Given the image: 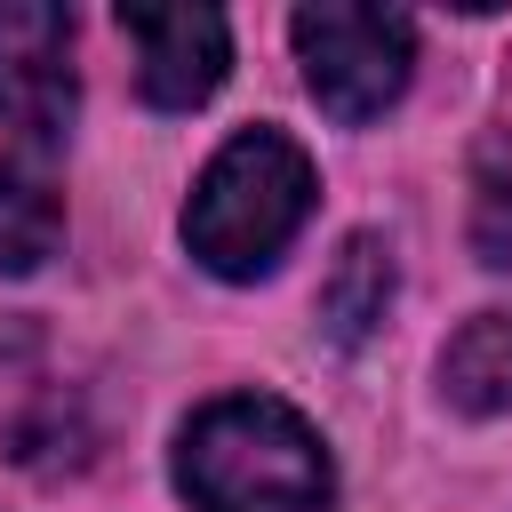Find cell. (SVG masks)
I'll use <instances>...</instances> for the list:
<instances>
[{
	"label": "cell",
	"instance_id": "2",
	"mask_svg": "<svg viewBox=\"0 0 512 512\" xmlns=\"http://www.w3.org/2000/svg\"><path fill=\"white\" fill-rule=\"evenodd\" d=\"M312 216V160L280 128H240L192 184L184 208V248L216 280H256L280 264V248Z\"/></svg>",
	"mask_w": 512,
	"mask_h": 512
},
{
	"label": "cell",
	"instance_id": "5",
	"mask_svg": "<svg viewBox=\"0 0 512 512\" xmlns=\"http://www.w3.org/2000/svg\"><path fill=\"white\" fill-rule=\"evenodd\" d=\"M120 32L136 48V80L160 112H192L232 72V32L216 8H120Z\"/></svg>",
	"mask_w": 512,
	"mask_h": 512
},
{
	"label": "cell",
	"instance_id": "3",
	"mask_svg": "<svg viewBox=\"0 0 512 512\" xmlns=\"http://www.w3.org/2000/svg\"><path fill=\"white\" fill-rule=\"evenodd\" d=\"M296 64H304V88L328 120L360 128L376 120L400 88H408V64H416V24L400 8H352V0H312L296 8Z\"/></svg>",
	"mask_w": 512,
	"mask_h": 512
},
{
	"label": "cell",
	"instance_id": "9",
	"mask_svg": "<svg viewBox=\"0 0 512 512\" xmlns=\"http://www.w3.org/2000/svg\"><path fill=\"white\" fill-rule=\"evenodd\" d=\"M472 248H480L488 272L512 280V184H488V192H480V208H472Z\"/></svg>",
	"mask_w": 512,
	"mask_h": 512
},
{
	"label": "cell",
	"instance_id": "4",
	"mask_svg": "<svg viewBox=\"0 0 512 512\" xmlns=\"http://www.w3.org/2000/svg\"><path fill=\"white\" fill-rule=\"evenodd\" d=\"M72 112V16L48 0H0V128H16L24 144H64Z\"/></svg>",
	"mask_w": 512,
	"mask_h": 512
},
{
	"label": "cell",
	"instance_id": "7",
	"mask_svg": "<svg viewBox=\"0 0 512 512\" xmlns=\"http://www.w3.org/2000/svg\"><path fill=\"white\" fill-rule=\"evenodd\" d=\"M320 312H328L336 344H368L376 336V320L392 312V248L376 232H352L344 240V256H336V272L320 288Z\"/></svg>",
	"mask_w": 512,
	"mask_h": 512
},
{
	"label": "cell",
	"instance_id": "1",
	"mask_svg": "<svg viewBox=\"0 0 512 512\" xmlns=\"http://www.w3.org/2000/svg\"><path fill=\"white\" fill-rule=\"evenodd\" d=\"M176 488L192 496V512H328L336 464L288 400L232 392L184 424Z\"/></svg>",
	"mask_w": 512,
	"mask_h": 512
},
{
	"label": "cell",
	"instance_id": "8",
	"mask_svg": "<svg viewBox=\"0 0 512 512\" xmlns=\"http://www.w3.org/2000/svg\"><path fill=\"white\" fill-rule=\"evenodd\" d=\"M56 232H64L56 192L32 168L0 160V272H40L56 256Z\"/></svg>",
	"mask_w": 512,
	"mask_h": 512
},
{
	"label": "cell",
	"instance_id": "6",
	"mask_svg": "<svg viewBox=\"0 0 512 512\" xmlns=\"http://www.w3.org/2000/svg\"><path fill=\"white\" fill-rule=\"evenodd\" d=\"M440 392L448 408L464 416H512V320L504 312H480L448 336L440 352Z\"/></svg>",
	"mask_w": 512,
	"mask_h": 512
}]
</instances>
